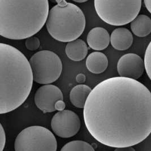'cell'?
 Here are the masks:
<instances>
[{"mask_svg": "<svg viewBox=\"0 0 151 151\" xmlns=\"http://www.w3.org/2000/svg\"><path fill=\"white\" fill-rule=\"evenodd\" d=\"M16 151H51L57 150V142L53 134L40 126L28 127L21 131L14 143Z\"/></svg>", "mask_w": 151, "mask_h": 151, "instance_id": "6", "label": "cell"}, {"mask_svg": "<svg viewBox=\"0 0 151 151\" xmlns=\"http://www.w3.org/2000/svg\"><path fill=\"white\" fill-rule=\"evenodd\" d=\"M29 63L35 82L48 84L56 81L62 71V61L54 52L45 50L35 53Z\"/></svg>", "mask_w": 151, "mask_h": 151, "instance_id": "7", "label": "cell"}, {"mask_svg": "<svg viewBox=\"0 0 151 151\" xmlns=\"http://www.w3.org/2000/svg\"><path fill=\"white\" fill-rule=\"evenodd\" d=\"M6 144V134L4 127L1 124L0 125V151L4 150Z\"/></svg>", "mask_w": 151, "mask_h": 151, "instance_id": "20", "label": "cell"}, {"mask_svg": "<svg viewBox=\"0 0 151 151\" xmlns=\"http://www.w3.org/2000/svg\"><path fill=\"white\" fill-rule=\"evenodd\" d=\"M61 100H63L62 91L57 86L50 84L40 87L35 95V103L44 113L55 111V103Z\"/></svg>", "mask_w": 151, "mask_h": 151, "instance_id": "9", "label": "cell"}, {"mask_svg": "<svg viewBox=\"0 0 151 151\" xmlns=\"http://www.w3.org/2000/svg\"><path fill=\"white\" fill-rule=\"evenodd\" d=\"M40 45V40L34 36H31L26 39L25 42V45L26 48L29 50L34 51L39 48Z\"/></svg>", "mask_w": 151, "mask_h": 151, "instance_id": "19", "label": "cell"}, {"mask_svg": "<svg viewBox=\"0 0 151 151\" xmlns=\"http://www.w3.org/2000/svg\"><path fill=\"white\" fill-rule=\"evenodd\" d=\"M134 37L130 31L125 28L115 29L110 35L111 46L118 50H125L132 45Z\"/></svg>", "mask_w": 151, "mask_h": 151, "instance_id": "12", "label": "cell"}, {"mask_svg": "<svg viewBox=\"0 0 151 151\" xmlns=\"http://www.w3.org/2000/svg\"><path fill=\"white\" fill-rule=\"evenodd\" d=\"M51 2H52V3H55V4H56V0H49Z\"/></svg>", "mask_w": 151, "mask_h": 151, "instance_id": "26", "label": "cell"}, {"mask_svg": "<svg viewBox=\"0 0 151 151\" xmlns=\"http://www.w3.org/2000/svg\"><path fill=\"white\" fill-rule=\"evenodd\" d=\"M144 61L147 74L151 81V41L145 50Z\"/></svg>", "mask_w": 151, "mask_h": 151, "instance_id": "18", "label": "cell"}, {"mask_svg": "<svg viewBox=\"0 0 151 151\" xmlns=\"http://www.w3.org/2000/svg\"><path fill=\"white\" fill-rule=\"evenodd\" d=\"M83 117L90 134L104 145H137L151 134V91L137 80L108 78L92 89Z\"/></svg>", "mask_w": 151, "mask_h": 151, "instance_id": "1", "label": "cell"}, {"mask_svg": "<svg viewBox=\"0 0 151 151\" xmlns=\"http://www.w3.org/2000/svg\"><path fill=\"white\" fill-rule=\"evenodd\" d=\"M0 114L15 110L24 103L32 88L29 61L20 50L0 44Z\"/></svg>", "mask_w": 151, "mask_h": 151, "instance_id": "2", "label": "cell"}, {"mask_svg": "<svg viewBox=\"0 0 151 151\" xmlns=\"http://www.w3.org/2000/svg\"><path fill=\"white\" fill-rule=\"evenodd\" d=\"M87 41L90 48L95 50H102L107 48L110 42L108 31L102 27L92 28L88 34Z\"/></svg>", "mask_w": 151, "mask_h": 151, "instance_id": "11", "label": "cell"}, {"mask_svg": "<svg viewBox=\"0 0 151 151\" xmlns=\"http://www.w3.org/2000/svg\"><path fill=\"white\" fill-rule=\"evenodd\" d=\"M65 107H66V105H65V103H64V101H63V100H58L55 103V108L56 110L62 111V110L65 109Z\"/></svg>", "mask_w": 151, "mask_h": 151, "instance_id": "21", "label": "cell"}, {"mask_svg": "<svg viewBox=\"0 0 151 151\" xmlns=\"http://www.w3.org/2000/svg\"><path fill=\"white\" fill-rule=\"evenodd\" d=\"M56 3L50 10L46 22L49 34L57 41L75 40L84 31V14L78 6L65 0H56Z\"/></svg>", "mask_w": 151, "mask_h": 151, "instance_id": "4", "label": "cell"}, {"mask_svg": "<svg viewBox=\"0 0 151 151\" xmlns=\"http://www.w3.org/2000/svg\"><path fill=\"white\" fill-rule=\"evenodd\" d=\"M144 2L146 9L151 14V0H144Z\"/></svg>", "mask_w": 151, "mask_h": 151, "instance_id": "24", "label": "cell"}, {"mask_svg": "<svg viewBox=\"0 0 151 151\" xmlns=\"http://www.w3.org/2000/svg\"><path fill=\"white\" fill-rule=\"evenodd\" d=\"M88 47L82 39H76L69 42L65 48L68 58L74 61H80L86 58L88 54Z\"/></svg>", "mask_w": 151, "mask_h": 151, "instance_id": "14", "label": "cell"}, {"mask_svg": "<svg viewBox=\"0 0 151 151\" xmlns=\"http://www.w3.org/2000/svg\"><path fill=\"white\" fill-rule=\"evenodd\" d=\"M130 27L135 35L145 37L151 33V19L146 15H139L131 22Z\"/></svg>", "mask_w": 151, "mask_h": 151, "instance_id": "15", "label": "cell"}, {"mask_svg": "<svg viewBox=\"0 0 151 151\" xmlns=\"http://www.w3.org/2000/svg\"><path fill=\"white\" fill-rule=\"evenodd\" d=\"M48 0H0V35L23 40L37 34L49 15Z\"/></svg>", "mask_w": 151, "mask_h": 151, "instance_id": "3", "label": "cell"}, {"mask_svg": "<svg viewBox=\"0 0 151 151\" xmlns=\"http://www.w3.org/2000/svg\"><path fill=\"white\" fill-rule=\"evenodd\" d=\"M142 0H94L96 13L100 18L111 26L127 24L139 13Z\"/></svg>", "mask_w": 151, "mask_h": 151, "instance_id": "5", "label": "cell"}, {"mask_svg": "<svg viewBox=\"0 0 151 151\" xmlns=\"http://www.w3.org/2000/svg\"><path fill=\"white\" fill-rule=\"evenodd\" d=\"M61 151H93L95 150L91 144L87 142L81 140H74L65 144Z\"/></svg>", "mask_w": 151, "mask_h": 151, "instance_id": "17", "label": "cell"}, {"mask_svg": "<svg viewBox=\"0 0 151 151\" xmlns=\"http://www.w3.org/2000/svg\"><path fill=\"white\" fill-rule=\"evenodd\" d=\"M117 69L120 76L137 80L145 70L144 61L137 54L127 53L119 59Z\"/></svg>", "mask_w": 151, "mask_h": 151, "instance_id": "10", "label": "cell"}, {"mask_svg": "<svg viewBox=\"0 0 151 151\" xmlns=\"http://www.w3.org/2000/svg\"><path fill=\"white\" fill-rule=\"evenodd\" d=\"M92 89L85 84H79L71 90L70 100L71 104L76 108H84L86 100Z\"/></svg>", "mask_w": 151, "mask_h": 151, "instance_id": "16", "label": "cell"}, {"mask_svg": "<svg viewBox=\"0 0 151 151\" xmlns=\"http://www.w3.org/2000/svg\"><path fill=\"white\" fill-rule=\"evenodd\" d=\"M116 151H135V149L132 148V146L130 147H121V148H116L115 150Z\"/></svg>", "mask_w": 151, "mask_h": 151, "instance_id": "23", "label": "cell"}, {"mask_svg": "<svg viewBox=\"0 0 151 151\" xmlns=\"http://www.w3.org/2000/svg\"><path fill=\"white\" fill-rule=\"evenodd\" d=\"M81 120L75 112L69 110L58 111L51 121V127L55 135L62 138L73 137L81 128Z\"/></svg>", "mask_w": 151, "mask_h": 151, "instance_id": "8", "label": "cell"}, {"mask_svg": "<svg viewBox=\"0 0 151 151\" xmlns=\"http://www.w3.org/2000/svg\"><path fill=\"white\" fill-rule=\"evenodd\" d=\"M88 70L93 74H101L104 72L108 66V60L103 53L94 52L89 55L86 62Z\"/></svg>", "mask_w": 151, "mask_h": 151, "instance_id": "13", "label": "cell"}, {"mask_svg": "<svg viewBox=\"0 0 151 151\" xmlns=\"http://www.w3.org/2000/svg\"><path fill=\"white\" fill-rule=\"evenodd\" d=\"M73 1L76 2H78V3H83V2H87L88 0H73Z\"/></svg>", "mask_w": 151, "mask_h": 151, "instance_id": "25", "label": "cell"}, {"mask_svg": "<svg viewBox=\"0 0 151 151\" xmlns=\"http://www.w3.org/2000/svg\"><path fill=\"white\" fill-rule=\"evenodd\" d=\"M76 80L78 82L82 83L86 81V76L83 74H79L76 76Z\"/></svg>", "mask_w": 151, "mask_h": 151, "instance_id": "22", "label": "cell"}]
</instances>
